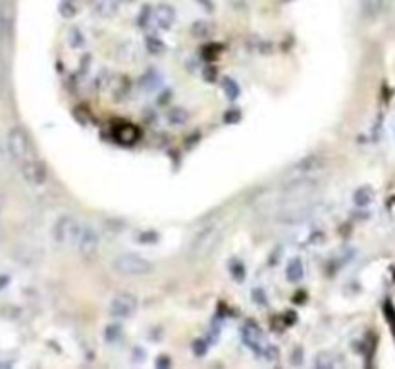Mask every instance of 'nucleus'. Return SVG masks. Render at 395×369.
<instances>
[{"label": "nucleus", "mask_w": 395, "mask_h": 369, "mask_svg": "<svg viewBox=\"0 0 395 369\" xmlns=\"http://www.w3.org/2000/svg\"><path fill=\"white\" fill-rule=\"evenodd\" d=\"M112 269L118 275H122V277H145L155 267H152V263L148 262L147 258H143L139 254H131V252H125V254L116 256L112 260Z\"/></svg>", "instance_id": "nucleus-3"}, {"label": "nucleus", "mask_w": 395, "mask_h": 369, "mask_svg": "<svg viewBox=\"0 0 395 369\" xmlns=\"http://www.w3.org/2000/svg\"><path fill=\"white\" fill-rule=\"evenodd\" d=\"M148 21L157 29H170L175 21V10L170 4H158L148 10Z\"/></svg>", "instance_id": "nucleus-8"}, {"label": "nucleus", "mask_w": 395, "mask_h": 369, "mask_svg": "<svg viewBox=\"0 0 395 369\" xmlns=\"http://www.w3.org/2000/svg\"><path fill=\"white\" fill-rule=\"evenodd\" d=\"M8 150L10 156L16 160L17 165H24L31 162L35 158H39L37 150H35L33 142L29 139V135L25 133L21 127H12L8 133Z\"/></svg>", "instance_id": "nucleus-2"}, {"label": "nucleus", "mask_w": 395, "mask_h": 369, "mask_svg": "<svg viewBox=\"0 0 395 369\" xmlns=\"http://www.w3.org/2000/svg\"><path fill=\"white\" fill-rule=\"evenodd\" d=\"M70 39H72V42H74V46L77 44V46H83L85 44V39H83V35L79 29H74L72 31V35H70Z\"/></svg>", "instance_id": "nucleus-15"}, {"label": "nucleus", "mask_w": 395, "mask_h": 369, "mask_svg": "<svg viewBox=\"0 0 395 369\" xmlns=\"http://www.w3.org/2000/svg\"><path fill=\"white\" fill-rule=\"evenodd\" d=\"M288 279L293 281V283H299V281L305 277V267H303V262L301 260H291L288 265Z\"/></svg>", "instance_id": "nucleus-11"}, {"label": "nucleus", "mask_w": 395, "mask_h": 369, "mask_svg": "<svg viewBox=\"0 0 395 369\" xmlns=\"http://www.w3.org/2000/svg\"><path fill=\"white\" fill-rule=\"evenodd\" d=\"M137 308H139L137 296H133L131 292H120L108 304V313L118 319H125V317H131L137 312Z\"/></svg>", "instance_id": "nucleus-7"}, {"label": "nucleus", "mask_w": 395, "mask_h": 369, "mask_svg": "<svg viewBox=\"0 0 395 369\" xmlns=\"http://www.w3.org/2000/svg\"><path fill=\"white\" fill-rule=\"evenodd\" d=\"M372 200H374V190L368 185H362L353 192V204L357 208H366L372 204Z\"/></svg>", "instance_id": "nucleus-10"}, {"label": "nucleus", "mask_w": 395, "mask_h": 369, "mask_svg": "<svg viewBox=\"0 0 395 369\" xmlns=\"http://www.w3.org/2000/svg\"><path fill=\"white\" fill-rule=\"evenodd\" d=\"M99 233L89 227V225H83V231H81V237L77 240V246H75V250L77 252H81V254H95L97 250H99Z\"/></svg>", "instance_id": "nucleus-9"}, {"label": "nucleus", "mask_w": 395, "mask_h": 369, "mask_svg": "<svg viewBox=\"0 0 395 369\" xmlns=\"http://www.w3.org/2000/svg\"><path fill=\"white\" fill-rule=\"evenodd\" d=\"M387 4H389V0H368V6H370L372 14H380L382 10H386Z\"/></svg>", "instance_id": "nucleus-14"}, {"label": "nucleus", "mask_w": 395, "mask_h": 369, "mask_svg": "<svg viewBox=\"0 0 395 369\" xmlns=\"http://www.w3.org/2000/svg\"><path fill=\"white\" fill-rule=\"evenodd\" d=\"M8 283H10V277H8V275H0V290L6 287Z\"/></svg>", "instance_id": "nucleus-16"}, {"label": "nucleus", "mask_w": 395, "mask_h": 369, "mask_svg": "<svg viewBox=\"0 0 395 369\" xmlns=\"http://www.w3.org/2000/svg\"><path fill=\"white\" fill-rule=\"evenodd\" d=\"M83 225L79 219H75L72 215H62L58 217L54 227H52V237H54V242L58 246H66V248H75L77 246V240L81 237Z\"/></svg>", "instance_id": "nucleus-4"}, {"label": "nucleus", "mask_w": 395, "mask_h": 369, "mask_svg": "<svg viewBox=\"0 0 395 369\" xmlns=\"http://www.w3.org/2000/svg\"><path fill=\"white\" fill-rule=\"evenodd\" d=\"M224 237V231L220 229V225H206L205 229H201L193 237L189 244V254L193 260H205L208 256L214 252L216 248L220 246Z\"/></svg>", "instance_id": "nucleus-1"}, {"label": "nucleus", "mask_w": 395, "mask_h": 369, "mask_svg": "<svg viewBox=\"0 0 395 369\" xmlns=\"http://www.w3.org/2000/svg\"><path fill=\"white\" fill-rule=\"evenodd\" d=\"M58 10H60V14H62L64 17L75 16V12H77L75 0H60V4H58Z\"/></svg>", "instance_id": "nucleus-13"}, {"label": "nucleus", "mask_w": 395, "mask_h": 369, "mask_svg": "<svg viewBox=\"0 0 395 369\" xmlns=\"http://www.w3.org/2000/svg\"><path fill=\"white\" fill-rule=\"evenodd\" d=\"M93 10L102 17L112 16L116 12V2L114 0H93Z\"/></svg>", "instance_id": "nucleus-12"}, {"label": "nucleus", "mask_w": 395, "mask_h": 369, "mask_svg": "<svg viewBox=\"0 0 395 369\" xmlns=\"http://www.w3.org/2000/svg\"><path fill=\"white\" fill-rule=\"evenodd\" d=\"M326 165V158L322 154H311V156L303 158L301 162H297L293 167H289L283 179L286 181H299V179H316V175L324 169Z\"/></svg>", "instance_id": "nucleus-5"}, {"label": "nucleus", "mask_w": 395, "mask_h": 369, "mask_svg": "<svg viewBox=\"0 0 395 369\" xmlns=\"http://www.w3.org/2000/svg\"><path fill=\"white\" fill-rule=\"evenodd\" d=\"M241 336H243V342L251 348V350H255L258 356H266V358H278V350H274L270 345H268V340H266V336L260 329L253 325V323H247L245 327L241 329Z\"/></svg>", "instance_id": "nucleus-6"}]
</instances>
